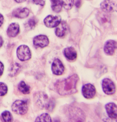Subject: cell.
<instances>
[{"label":"cell","mask_w":117,"mask_h":122,"mask_svg":"<svg viewBox=\"0 0 117 122\" xmlns=\"http://www.w3.org/2000/svg\"><path fill=\"white\" fill-rule=\"evenodd\" d=\"M8 91V87L6 84L0 82V97H3L6 95Z\"/></svg>","instance_id":"obj_23"},{"label":"cell","mask_w":117,"mask_h":122,"mask_svg":"<svg viewBox=\"0 0 117 122\" xmlns=\"http://www.w3.org/2000/svg\"><path fill=\"white\" fill-rule=\"evenodd\" d=\"M116 48V41L113 40H109L106 42L104 45V51L107 55L112 56L114 54Z\"/></svg>","instance_id":"obj_11"},{"label":"cell","mask_w":117,"mask_h":122,"mask_svg":"<svg viewBox=\"0 0 117 122\" xmlns=\"http://www.w3.org/2000/svg\"><path fill=\"white\" fill-rule=\"evenodd\" d=\"M37 23V21L36 18L34 17H31L30 19H29V20L28 21V26L31 29H33L34 28H35Z\"/></svg>","instance_id":"obj_24"},{"label":"cell","mask_w":117,"mask_h":122,"mask_svg":"<svg viewBox=\"0 0 117 122\" xmlns=\"http://www.w3.org/2000/svg\"><path fill=\"white\" fill-rule=\"evenodd\" d=\"M35 122H52V119L49 114L45 113L38 117Z\"/></svg>","instance_id":"obj_20"},{"label":"cell","mask_w":117,"mask_h":122,"mask_svg":"<svg viewBox=\"0 0 117 122\" xmlns=\"http://www.w3.org/2000/svg\"><path fill=\"white\" fill-rule=\"evenodd\" d=\"M81 0H76L75 3V5L76 7L79 8L81 6Z\"/></svg>","instance_id":"obj_28"},{"label":"cell","mask_w":117,"mask_h":122,"mask_svg":"<svg viewBox=\"0 0 117 122\" xmlns=\"http://www.w3.org/2000/svg\"><path fill=\"white\" fill-rule=\"evenodd\" d=\"M64 55L68 61H74L77 58V52L73 47H68L64 50Z\"/></svg>","instance_id":"obj_15"},{"label":"cell","mask_w":117,"mask_h":122,"mask_svg":"<svg viewBox=\"0 0 117 122\" xmlns=\"http://www.w3.org/2000/svg\"><path fill=\"white\" fill-rule=\"evenodd\" d=\"M20 69L21 66L19 64L17 63H13L10 67V70L9 71V75L11 77L15 76L20 71Z\"/></svg>","instance_id":"obj_18"},{"label":"cell","mask_w":117,"mask_h":122,"mask_svg":"<svg viewBox=\"0 0 117 122\" xmlns=\"http://www.w3.org/2000/svg\"><path fill=\"white\" fill-rule=\"evenodd\" d=\"M67 30V24L65 21L61 22L56 27L55 33L59 37H63L65 35Z\"/></svg>","instance_id":"obj_16"},{"label":"cell","mask_w":117,"mask_h":122,"mask_svg":"<svg viewBox=\"0 0 117 122\" xmlns=\"http://www.w3.org/2000/svg\"><path fill=\"white\" fill-rule=\"evenodd\" d=\"M33 43L35 47L43 48L49 45V39L46 35H39L34 38Z\"/></svg>","instance_id":"obj_8"},{"label":"cell","mask_w":117,"mask_h":122,"mask_svg":"<svg viewBox=\"0 0 117 122\" xmlns=\"http://www.w3.org/2000/svg\"><path fill=\"white\" fill-rule=\"evenodd\" d=\"M11 110L18 115H24L28 112V104L24 101L16 100L11 105Z\"/></svg>","instance_id":"obj_3"},{"label":"cell","mask_w":117,"mask_h":122,"mask_svg":"<svg viewBox=\"0 0 117 122\" xmlns=\"http://www.w3.org/2000/svg\"><path fill=\"white\" fill-rule=\"evenodd\" d=\"M79 78L76 74L58 81L55 84V88L58 93L61 96L72 94L77 92L76 85Z\"/></svg>","instance_id":"obj_1"},{"label":"cell","mask_w":117,"mask_h":122,"mask_svg":"<svg viewBox=\"0 0 117 122\" xmlns=\"http://www.w3.org/2000/svg\"><path fill=\"white\" fill-rule=\"evenodd\" d=\"M51 69L53 74L57 76H60L64 71L65 67L60 60L56 59L52 63Z\"/></svg>","instance_id":"obj_9"},{"label":"cell","mask_w":117,"mask_h":122,"mask_svg":"<svg viewBox=\"0 0 117 122\" xmlns=\"http://www.w3.org/2000/svg\"><path fill=\"white\" fill-rule=\"evenodd\" d=\"M4 22V17L0 13V27L2 26Z\"/></svg>","instance_id":"obj_27"},{"label":"cell","mask_w":117,"mask_h":122,"mask_svg":"<svg viewBox=\"0 0 117 122\" xmlns=\"http://www.w3.org/2000/svg\"><path fill=\"white\" fill-rule=\"evenodd\" d=\"M102 88L103 91L106 94H113L116 92L115 84L108 78H105L102 80Z\"/></svg>","instance_id":"obj_5"},{"label":"cell","mask_w":117,"mask_h":122,"mask_svg":"<svg viewBox=\"0 0 117 122\" xmlns=\"http://www.w3.org/2000/svg\"><path fill=\"white\" fill-rule=\"evenodd\" d=\"M17 55L18 59L22 61H27L31 58V51L26 45H20L17 48Z\"/></svg>","instance_id":"obj_4"},{"label":"cell","mask_w":117,"mask_h":122,"mask_svg":"<svg viewBox=\"0 0 117 122\" xmlns=\"http://www.w3.org/2000/svg\"><path fill=\"white\" fill-rule=\"evenodd\" d=\"M51 8L53 11L56 13L60 12L62 8V3L61 0H50Z\"/></svg>","instance_id":"obj_17"},{"label":"cell","mask_w":117,"mask_h":122,"mask_svg":"<svg viewBox=\"0 0 117 122\" xmlns=\"http://www.w3.org/2000/svg\"><path fill=\"white\" fill-rule=\"evenodd\" d=\"M34 3L36 5H39L41 6H45L46 0H33Z\"/></svg>","instance_id":"obj_25"},{"label":"cell","mask_w":117,"mask_h":122,"mask_svg":"<svg viewBox=\"0 0 117 122\" xmlns=\"http://www.w3.org/2000/svg\"><path fill=\"white\" fill-rule=\"evenodd\" d=\"M19 32V25L17 23L13 22L11 23L8 26L7 30V34L10 38H14L17 36Z\"/></svg>","instance_id":"obj_13"},{"label":"cell","mask_w":117,"mask_h":122,"mask_svg":"<svg viewBox=\"0 0 117 122\" xmlns=\"http://www.w3.org/2000/svg\"><path fill=\"white\" fill-rule=\"evenodd\" d=\"M1 117L4 122H11L13 120L12 116L9 111H4L1 113Z\"/></svg>","instance_id":"obj_21"},{"label":"cell","mask_w":117,"mask_h":122,"mask_svg":"<svg viewBox=\"0 0 117 122\" xmlns=\"http://www.w3.org/2000/svg\"><path fill=\"white\" fill-rule=\"evenodd\" d=\"M106 112L108 117L112 119H116L117 117V106L116 104L110 102L105 105Z\"/></svg>","instance_id":"obj_12"},{"label":"cell","mask_w":117,"mask_h":122,"mask_svg":"<svg viewBox=\"0 0 117 122\" xmlns=\"http://www.w3.org/2000/svg\"><path fill=\"white\" fill-rule=\"evenodd\" d=\"M3 44V40L2 38L0 36V48L2 47Z\"/></svg>","instance_id":"obj_29"},{"label":"cell","mask_w":117,"mask_h":122,"mask_svg":"<svg viewBox=\"0 0 117 122\" xmlns=\"http://www.w3.org/2000/svg\"><path fill=\"white\" fill-rule=\"evenodd\" d=\"M102 10L105 12H112L116 11L117 6L114 1L112 0H104L100 4Z\"/></svg>","instance_id":"obj_10"},{"label":"cell","mask_w":117,"mask_h":122,"mask_svg":"<svg viewBox=\"0 0 117 122\" xmlns=\"http://www.w3.org/2000/svg\"><path fill=\"white\" fill-rule=\"evenodd\" d=\"M4 66L3 63L0 61V76H2L3 74V73L4 71Z\"/></svg>","instance_id":"obj_26"},{"label":"cell","mask_w":117,"mask_h":122,"mask_svg":"<svg viewBox=\"0 0 117 122\" xmlns=\"http://www.w3.org/2000/svg\"><path fill=\"white\" fill-rule=\"evenodd\" d=\"M29 12V10L27 8H18L13 11L12 15L17 18L23 19L28 17Z\"/></svg>","instance_id":"obj_14"},{"label":"cell","mask_w":117,"mask_h":122,"mask_svg":"<svg viewBox=\"0 0 117 122\" xmlns=\"http://www.w3.org/2000/svg\"><path fill=\"white\" fill-rule=\"evenodd\" d=\"M45 25L49 28L56 27L61 22V17L60 16L49 15L44 19Z\"/></svg>","instance_id":"obj_6"},{"label":"cell","mask_w":117,"mask_h":122,"mask_svg":"<svg viewBox=\"0 0 117 122\" xmlns=\"http://www.w3.org/2000/svg\"><path fill=\"white\" fill-rule=\"evenodd\" d=\"M62 6L65 9L69 10L72 8L74 3V0H61Z\"/></svg>","instance_id":"obj_22"},{"label":"cell","mask_w":117,"mask_h":122,"mask_svg":"<svg viewBox=\"0 0 117 122\" xmlns=\"http://www.w3.org/2000/svg\"><path fill=\"white\" fill-rule=\"evenodd\" d=\"M36 103L42 108H45L49 111L53 110L55 106V103L53 100L49 99L47 95L44 92H39L35 96Z\"/></svg>","instance_id":"obj_2"},{"label":"cell","mask_w":117,"mask_h":122,"mask_svg":"<svg viewBox=\"0 0 117 122\" xmlns=\"http://www.w3.org/2000/svg\"><path fill=\"white\" fill-rule=\"evenodd\" d=\"M14 0L17 3H22V2L25 1L26 0Z\"/></svg>","instance_id":"obj_30"},{"label":"cell","mask_w":117,"mask_h":122,"mask_svg":"<svg viewBox=\"0 0 117 122\" xmlns=\"http://www.w3.org/2000/svg\"><path fill=\"white\" fill-rule=\"evenodd\" d=\"M18 90L24 94H28L30 92V87L23 81H21L18 86Z\"/></svg>","instance_id":"obj_19"},{"label":"cell","mask_w":117,"mask_h":122,"mask_svg":"<svg viewBox=\"0 0 117 122\" xmlns=\"http://www.w3.org/2000/svg\"><path fill=\"white\" fill-rule=\"evenodd\" d=\"M82 93L86 99L93 98L96 93L95 86L91 84H85L82 88Z\"/></svg>","instance_id":"obj_7"}]
</instances>
